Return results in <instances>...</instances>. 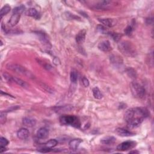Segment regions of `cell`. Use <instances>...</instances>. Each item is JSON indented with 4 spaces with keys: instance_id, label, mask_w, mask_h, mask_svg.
Wrapping results in <instances>:
<instances>
[{
    "instance_id": "cell-12",
    "label": "cell",
    "mask_w": 154,
    "mask_h": 154,
    "mask_svg": "<svg viewBox=\"0 0 154 154\" xmlns=\"http://www.w3.org/2000/svg\"><path fill=\"white\" fill-rule=\"evenodd\" d=\"M86 30L83 29L78 32V33L77 34L76 36V43H78V44H81L83 43L85 41L86 38Z\"/></svg>"
},
{
    "instance_id": "cell-8",
    "label": "cell",
    "mask_w": 154,
    "mask_h": 154,
    "mask_svg": "<svg viewBox=\"0 0 154 154\" xmlns=\"http://www.w3.org/2000/svg\"><path fill=\"white\" fill-rule=\"evenodd\" d=\"M34 33L36 34V35L38 38V39H39L40 41L42 43V44H43L45 46H46L48 48L51 47V43L49 41L48 37L46 34V33H43V31H35Z\"/></svg>"
},
{
    "instance_id": "cell-36",
    "label": "cell",
    "mask_w": 154,
    "mask_h": 154,
    "mask_svg": "<svg viewBox=\"0 0 154 154\" xmlns=\"http://www.w3.org/2000/svg\"><path fill=\"white\" fill-rule=\"evenodd\" d=\"M6 150H7V149L6 148V146H1V147H0V152H1V153L4 152Z\"/></svg>"
},
{
    "instance_id": "cell-34",
    "label": "cell",
    "mask_w": 154,
    "mask_h": 154,
    "mask_svg": "<svg viewBox=\"0 0 154 154\" xmlns=\"http://www.w3.org/2000/svg\"><path fill=\"white\" fill-rule=\"evenodd\" d=\"M82 83H83V86H84V87H87L89 86V84H90V83H89L88 80L86 78V77H85V76L83 77V78H82Z\"/></svg>"
},
{
    "instance_id": "cell-14",
    "label": "cell",
    "mask_w": 154,
    "mask_h": 154,
    "mask_svg": "<svg viewBox=\"0 0 154 154\" xmlns=\"http://www.w3.org/2000/svg\"><path fill=\"white\" fill-rule=\"evenodd\" d=\"M116 139L113 136H106L101 139V143L103 145H111L116 142Z\"/></svg>"
},
{
    "instance_id": "cell-28",
    "label": "cell",
    "mask_w": 154,
    "mask_h": 154,
    "mask_svg": "<svg viewBox=\"0 0 154 154\" xmlns=\"http://www.w3.org/2000/svg\"><path fill=\"white\" fill-rule=\"evenodd\" d=\"M108 34L115 42H119L122 37V34H120L119 33H113V32L110 33V32H108Z\"/></svg>"
},
{
    "instance_id": "cell-3",
    "label": "cell",
    "mask_w": 154,
    "mask_h": 154,
    "mask_svg": "<svg viewBox=\"0 0 154 154\" xmlns=\"http://www.w3.org/2000/svg\"><path fill=\"white\" fill-rule=\"evenodd\" d=\"M60 122L63 125H70L76 128H80L81 125L80 119L71 115L61 116L60 118Z\"/></svg>"
},
{
    "instance_id": "cell-23",
    "label": "cell",
    "mask_w": 154,
    "mask_h": 154,
    "mask_svg": "<svg viewBox=\"0 0 154 154\" xmlns=\"http://www.w3.org/2000/svg\"><path fill=\"white\" fill-rule=\"evenodd\" d=\"M92 92H93V96L95 97V98L97 99H101L102 98V97H103V95L102 94L101 92L100 91V90L99 89V88L96 87L93 88Z\"/></svg>"
},
{
    "instance_id": "cell-17",
    "label": "cell",
    "mask_w": 154,
    "mask_h": 154,
    "mask_svg": "<svg viewBox=\"0 0 154 154\" xmlns=\"http://www.w3.org/2000/svg\"><path fill=\"white\" fill-rule=\"evenodd\" d=\"M49 131L46 128H41L37 132V137L38 138L45 139L48 137Z\"/></svg>"
},
{
    "instance_id": "cell-33",
    "label": "cell",
    "mask_w": 154,
    "mask_h": 154,
    "mask_svg": "<svg viewBox=\"0 0 154 154\" xmlns=\"http://www.w3.org/2000/svg\"><path fill=\"white\" fill-rule=\"evenodd\" d=\"M133 27L131 25H128V26L125 29V33L126 35L130 36L133 33Z\"/></svg>"
},
{
    "instance_id": "cell-32",
    "label": "cell",
    "mask_w": 154,
    "mask_h": 154,
    "mask_svg": "<svg viewBox=\"0 0 154 154\" xmlns=\"http://www.w3.org/2000/svg\"><path fill=\"white\" fill-rule=\"evenodd\" d=\"M9 141L6 138L1 137V138H0V145H1V146H6L9 145Z\"/></svg>"
},
{
    "instance_id": "cell-10",
    "label": "cell",
    "mask_w": 154,
    "mask_h": 154,
    "mask_svg": "<svg viewBox=\"0 0 154 154\" xmlns=\"http://www.w3.org/2000/svg\"><path fill=\"white\" fill-rule=\"evenodd\" d=\"M116 133L121 137H130L135 135V133L130 131H128L126 129H124V128H117V129L116 130Z\"/></svg>"
},
{
    "instance_id": "cell-15",
    "label": "cell",
    "mask_w": 154,
    "mask_h": 154,
    "mask_svg": "<svg viewBox=\"0 0 154 154\" xmlns=\"http://www.w3.org/2000/svg\"><path fill=\"white\" fill-rule=\"evenodd\" d=\"M98 21L102 24H104L106 26L108 27H113L116 25V22L114 19L110 18H101L98 19Z\"/></svg>"
},
{
    "instance_id": "cell-37",
    "label": "cell",
    "mask_w": 154,
    "mask_h": 154,
    "mask_svg": "<svg viewBox=\"0 0 154 154\" xmlns=\"http://www.w3.org/2000/svg\"><path fill=\"white\" fill-rule=\"evenodd\" d=\"M139 153L138 151H136V150H133V151H131V152H130V153Z\"/></svg>"
},
{
    "instance_id": "cell-5",
    "label": "cell",
    "mask_w": 154,
    "mask_h": 154,
    "mask_svg": "<svg viewBox=\"0 0 154 154\" xmlns=\"http://www.w3.org/2000/svg\"><path fill=\"white\" fill-rule=\"evenodd\" d=\"M131 90L133 96L137 98L142 99L145 96V88L137 82H133L131 84Z\"/></svg>"
},
{
    "instance_id": "cell-20",
    "label": "cell",
    "mask_w": 154,
    "mask_h": 154,
    "mask_svg": "<svg viewBox=\"0 0 154 154\" xmlns=\"http://www.w3.org/2000/svg\"><path fill=\"white\" fill-rule=\"evenodd\" d=\"M110 61L116 66H121L123 63L121 57L118 56H111L110 57Z\"/></svg>"
},
{
    "instance_id": "cell-29",
    "label": "cell",
    "mask_w": 154,
    "mask_h": 154,
    "mask_svg": "<svg viewBox=\"0 0 154 154\" xmlns=\"http://www.w3.org/2000/svg\"><path fill=\"white\" fill-rule=\"evenodd\" d=\"M24 11H25V7L24 6H20L15 7L14 9V10H13V13H14V14L21 15Z\"/></svg>"
},
{
    "instance_id": "cell-16",
    "label": "cell",
    "mask_w": 154,
    "mask_h": 154,
    "mask_svg": "<svg viewBox=\"0 0 154 154\" xmlns=\"http://www.w3.org/2000/svg\"><path fill=\"white\" fill-rule=\"evenodd\" d=\"M30 133L26 128H21L17 133V136L21 140H25L29 137Z\"/></svg>"
},
{
    "instance_id": "cell-2",
    "label": "cell",
    "mask_w": 154,
    "mask_h": 154,
    "mask_svg": "<svg viewBox=\"0 0 154 154\" xmlns=\"http://www.w3.org/2000/svg\"><path fill=\"white\" fill-rule=\"evenodd\" d=\"M120 52L128 57H135L137 55V51L133 43L128 41H122L118 45Z\"/></svg>"
},
{
    "instance_id": "cell-21",
    "label": "cell",
    "mask_w": 154,
    "mask_h": 154,
    "mask_svg": "<svg viewBox=\"0 0 154 154\" xmlns=\"http://www.w3.org/2000/svg\"><path fill=\"white\" fill-rule=\"evenodd\" d=\"M25 14L27 16H31V17H34L36 19H38L39 18V14H38V13L37 12V11L34 9V8H31L30 9H29L26 13H25Z\"/></svg>"
},
{
    "instance_id": "cell-35",
    "label": "cell",
    "mask_w": 154,
    "mask_h": 154,
    "mask_svg": "<svg viewBox=\"0 0 154 154\" xmlns=\"http://www.w3.org/2000/svg\"><path fill=\"white\" fill-rule=\"evenodd\" d=\"M42 86L43 88H44L46 90V91L48 92H49V93H53V89L51 88L50 87H49V86L45 85V84H43Z\"/></svg>"
},
{
    "instance_id": "cell-27",
    "label": "cell",
    "mask_w": 154,
    "mask_h": 154,
    "mask_svg": "<svg viewBox=\"0 0 154 154\" xmlns=\"http://www.w3.org/2000/svg\"><path fill=\"white\" fill-rule=\"evenodd\" d=\"M63 15H64V17H65V18L67 20H78L77 19H81L80 18L77 16H75L73 14H71L70 12H65Z\"/></svg>"
},
{
    "instance_id": "cell-18",
    "label": "cell",
    "mask_w": 154,
    "mask_h": 154,
    "mask_svg": "<svg viewBox=\"0 0 154 154\" xmlns=\"http://www.w3.org/2000/svg\"><path fill=\"white\" fill-rule=\"evenodd\" d=\"M22 123L27 127H33L36 124V120L33 118H25L22 120Z\"/></svg>"
},
{
    "instance_id": "cell-26",
    "label": "cell",
    "mask_w": 154,
    "mask_h": 154,
    "mask_svg": "<svg viewBox=\"0 0 154 154\" xmlns=\"http://www.w3.org/2000/svg\"><path fill=\"white\" fill-rule=\"evenodd\" d=\"M78 72L75 70H72L70 74V79L71 82L72 83H76L77 82V80H78Z\"/></svg>"
},
{
    "instance_id": "cell-13",
    "label": "cell",
    "mask_w": 154,
    "mask_h": 154,
    "mask_svg": "<svg viewBox=\"0 0 154 154\" xmlns=\"http://www.w3.org/2000/svg\"><path fill=\"white\" fill-rule=\"evenodd\" d=\"M21 18V15L19 14H14L11 18H10L9 22H8V25L9 26L13 27H15V25L19 22V20Z\"/></svg>"
},
{
    "instance_id": "cell-11",
    "label": "cell",
    "mask_w": 154,
    "mask_h": 154,
    "mask_svg": "<svg viewBox=\"0 0 154 154\" xmlns=\"http://www.w3.org/2000/svg\"><path fill=\"white\" fill-rule=\"evenodd\" d=\"M83 140L80 138H75L71 140L69 143V148L72 150H75L79 147Z\"/></svg>"
},
{
    "instance_id": "cell-31",
    "label": "cell",
    "mask_w": 154,
    "mask_h": 154,
    "mask_svg": "<svg viewBox=\"0 0 154 154\" xmlns=\"http://www.w3.org/2000/svg\"><path fill=\"white\" fill-rule=\"evenodd\" d=\"M7 119V112L6 111H1V114H0V122L1 124H4Z\"/></svg>"
},
{
    "instance_id": "cell-7",
    "label": "cell",
    "mask_w": 154,
    "mask_h": 154,
    "mask_svg": "<svg viewBox=\"0 0 154 154\" xmlns=\"http://www.w3.org/2000/svg\"><path fill=\"white\" fill-rule=\"evenodd\" d=\"M136 146L137 142L134 141H126L118 146L117 150L119 151H126L133 149Z\"/></svg>"
},
{
    "instance_id": "cell-25",
    "label": "cell",
    "mask_w": 154,
    "mask_h": 154,
    "mask_svg": "<svg viewBox=\"0 0 154 154\" xmlns=\"http://www.w3.org/2000/svg\"><path fill=\"white\" fill-rule=\"evenodd\" d=\"M73 108L71 106H63V107H56L54 108V110L57 113H63V112H66V111H69L71 110Z\"/></svg>"
},
{
    "instance_id": "cell-19",
    "label": "cell",
    "mask_w": 154,
    "mask_h": 154,
    "mask_svg": "<svg viewBox=\"0 0 154 154\" xmlns=\"http://www.w3.org/2000/svg\"><path fill=\"white\" fill-rule=\"evenodd\" d=\"M111 4V1H100L95 5V7L97 9H107Z\"/></svg>"
},
{
    "instance_id": "cell-1",
    "label": "cell",
    "mask_w": 154,
    "mask_h": 154,
    "mask_svg": "<svg viewBox=\"0 0 154 154\" xmlns=\"http://www.w3.org/2000/svg\"><path fill=\"white\" fill-rule=\"evenodd\" d=\"M149 116L148 111L145 108H133L128 110L125 114V120L130 128L138 127Z\"/></svg>"
},
{
    "instance_id": "cell-24",
    "label": "cell",
    "mask_w": 154,
    "mask_h": 154,
    "mask_svg": "<svg viewBox=\"0 0 154 154\" xmlns=\"http://www.w3.org/2000/svg\"><path fill=\"white\" fill-rule=\"evenodd\" d=\"M11 10V7L8 4L5 5L3 6V7L1 9V11H0V15H1V19L3 18V17L5 15H6L7 14L10 12Z\"/></svg>"
},
{
    "instance_id": "cell-22",
    "label": "cell",
    "mask_w": 154,
    "mask_h": 154,
    "mask_svg": "<svg viewBox=\"0 0 154 154\" xmlns=\"http://www.w3.org/2000/svg\"><path fill=\"white\" fill-rule=\"evenodd\" d=\"M57 143H58V142L56 139H51L44 144L43 146L48 148V149H52V148L56 147L57 145Z\"/></svg>"
},
{
    "instance_id": "cell-4",
    "label": "cell",
    "mask_w": 154,
    "mask_h": 154,
    "mask_svg": "<svg viewBox=\"0 0 154 154\" xmlns=\"http://www.w3.org/2000/svg\"><path fill=\"white\" fill-rule=\"evenodd\" d=\"M7 68L11 71H14L18 74L28 76L29 78H31L33 76V74L30 71L25 69L24 67L18 65V64L9 63L7 65Z\"/></svg>"
},
{
    "instance_id": "cell-6",
    "label": "cell",
    "mask_w": 154,
    "mask_h": 154,
    "mask_svg": "<svg viewBox=\"0 0 154 154\" xmlns=\"http://www.w3.org/2000/svg\"><path fill=\"white\" fill-rule=\"evenodd\" d=\"M3 75L4 76V79H6L9 82L15 83L17 84L18 85L22 86V87H28V84L26 83V82H25L24 81L22 80L20 78H17V77L12 76V75L7 73H6V72L3 73Z\"/></svg>"
},
{
    "instance_id": "cell-9",
    "label": "cell",
    "mask_w": 154,
    "mask_h": 154,
    "mask_svg": "<svg viewBox=\"0 0 154 154\" xmlns=\"http://www.w3.org/2000/svg\"><path fill=\"white\" fill-rule=\"evenodd\" d=\"M98 48L103 52H109L112 49V47L108 41H104L100 42L98 45Z\"/></svg>"
},
{
    "instance_id": "cell-30",
    "label": "cell",
    "mask_w": 154,
    "mask_h": 154,
    "mask_svg": "<svg viewBox=\"0 0 154 154\" xmlns=\"http://www.w3.org/2000/svg\"><path fill=\"white\" fill-rule=\"evenodd\" d=\"M96 30L98 33L101 34H107L108 32L107 30V29L104 27L103 25H98L96 27Z\"/></svg>"
}]
</instances>
